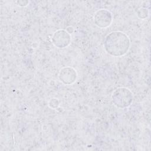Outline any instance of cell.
Wrapping results in <instances>:
<instances>
[{
    "label": "cell",
    "instance_id": "2",
    "mask_svg": "<svg viewBox=\"0 0 151 151\" xmlns=\"http://www.w3.org/2000/svg\"><path fill=\"white\" fill-rule=\"evenodd\" d=\"M113 102L119 107H125L129 106L133 99L130 91L124 87L116 89L112 95Z\"/></svg>",
    "mask_w": 151,
    "mask_h": 151
},
{
    "label": "cell",
    "instance_id": "4",
    "mask_svg": "<svg viewBox=\"0 0 151 151\" xmlns=\"http://www.w3.org/2000/svg\"><path fill=\"white\" fill-rule=\"evenodd\" d=\"M52 41L54 44L58 48H64L67 47L70 42L71 37L69 33L64 30H58L53 35Z\"/></svg>",
    "mask_w": 151,
    "mask_h": 151
},
{
    "label": "cell",
    "instance_id": "3",
    "mask_svg": "<svg viewBox=\"0 0 151 151\" xmlns=\"http://www.w3.org/2000/svg\"><path fill=\"white\" fill-rule=\"evenodd\" d=\"M112 21V15L111 13L106 9H100L95 13V24L100 28H106L109 27Z\"/></svg>",
    "mask_w": 151,
    "mask_h": 151
},
{
    "label": "cell",
    "instance_id": "5",
    "mask_svg": "<svg viewBox=\"0 0 151 151\" xmlns=\"http://www.w3.org/2000/svg\"><path fill=\"white\" fill-rule=\"evenodd\" d=\"M60 73L67 75V76H59V78L65 84L73 83L77 78V73L74 69L71 67H65L61 70Z\"/></svg>",
    "mask_w": 151,
    "mask_h": 151
},
{
    "label": "cell",
    "instance_id": "1",
    "mask_svg": "<svg viewBox=\"0 0 151 151\" xmlns=\"http://www.w3.org/2000/svg\"><path fill=\"white\" fill-rule=\"evenodd\" d=\"M104 46L107 53L113 56L120 57L128 51L130 41L128 37L123 32L114 31L107 35Z\"/></svg>",
    "mask_w": 151,
    "mask_h": 151
}]
</instances>
